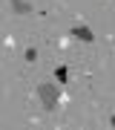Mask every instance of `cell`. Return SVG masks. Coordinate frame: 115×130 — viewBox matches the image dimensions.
<instances>
[{
  "instance_id": "3",
  "label": "cell",
  "mask_w": 115,
  "mask_h": 130,
  "mask_svg": "<svg viewBox=\"0 0 115 130\" xmlns=\"http://www.w3.org/2000/svg\"><path fill=\"white\" fill-rule=\"evenodd\" d=\"M9 3H12V9L17 14H29L32 12V3H26V0H9Z\"/></svg>"
},
{
  "instance_id": "6",
  "label": "cell",
  "mask_w": 115,
  "mask_h": 130,
  "mask_svg": "<svg viewBox=\"0 0 115 130\" xmlns=\"http://www.w3.org/2000/svg\"><path fill=\"white\" fill-rule=\"evenodd\" d=\"M109 124H112V127H115V116H112V119H109Z\"/></svg>"
},
{
  "instance_id": "4",
  "label": "cell",
  "mask_w": 115,
  "mask_h": 130,
  "mask_svg": "<svg viewBox=\"0 0 115 130\" xmlns=\"http://www.w3.org/2000/svg\"><path fill=\"white\" fill-rule=\"evenodd\" d=\"M66 75H69V72H66V67H58V70H55V78H58V84H60V81H66Z\"/></svg>"
},
{
  "instance_id": "2",
  "label": "cell",
  "mask_w": 115,
  "mask_h": 130,
  "mask_svg": "<svg viewBox=\"0 0 115 130\" xmlns=\"http://www.w3.org/2000/svg\"><path fill=\"white\" fill-rule=\"evenodd\" d=\"M72 35L78 38V41H86V43H92V41H95L92 29H89V26H83V23H81V26H72Z\"/></svg>"
},
{
  "instance_id": "1",
  "label": "cell",
  "mask_w": 115,
  "mask_h": 130,
  "mask_svg": "<svg viewBox=\"0 0 115 130\" xmlns=\"http://www.w3.org/2000/svg\"><path fill=\"white\" fill-rule=\"evenodd\" d=\"M37 98H40V104L46 110H55L60 104V93H58V84H37Z\"/></svg>"
},
{
  "instance_id": "5",
  "label": "cell",
  "mask_w": 115,
  "mask_h": 130,
  "mask_svg": "<svg viewBox=\"0 0 115 130\" xmlns=\"http://www.w3.org/2000/svg\"><path fill=\"white\" fill-rule=\"evenodd\" d=\"M37 58V49H26V61H35Z\"/></svg>"
}]
</instances>
